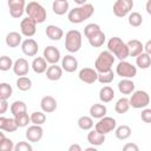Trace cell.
<instances>
[{
    "instance_id": "obj_1",
    "label": "cell",
    "mask_w": 151,
    "mask_h": 151,
    "mask_svg": "<svg viewBox=\"0 0 151 151\" xmlns=\"http://www.w3.org/2000/svg\"><path fill=\"white\" fill-rule=\"evenodd\" d=\"M94 13V7L92 4H84L80 5L78 7L72 8L68 14H67V19L72 24H81L85 20L90 19Z\"/></svg>"
},
{
    "instance_id": "obj_2",
    "label": "cell",
    "mask_w": 151,
    "mask_h": 151,
    "mask_svg": "<svg viewBox=\"0 0 151 151\" xmlns=\"http://www.w3.org/2000/svg\"><path fill=\"white\" fill-rule=\"evenodd\" d=\"M107 50L119 60H125L129 55V46L119 37H112L107 41Z\"/></svg>"
},
{
    "instance_id": "obj_3",
    "label": "cell",
    "mask_w": 151,
    "mask_h": 151,
    "mask_svg": "<svg viewBox=\"0 0 151 151\" xmlns=\"http://www.w3.org/2000/svg\"><path fill=\"white\" fill-rule=\"evenodd\" d=\"M114 59H116V57L109 50L101 51L94 61V68L98 71V73L109 72L112 70V66L114 64Z\"/></svg>"
},
{
    "instance_id": "obj_4",
    "label": "cell",
    "mask_w": 151,
    "mask_h": 151,
    "mask_svg": "<svg viewBox=\"0 0 151 151\" xmlns=\"http://www.w3.org/2000/svg\"><path fill=\"white\" fill-rule=\"evenodd\" d=\"M26 14L31 19H33L37 24H42L47 18V12L45 7L38 1H31L26 5Z\"/></svg>"
},
{
    "instance_id": "obj_5",
    "label": "cell",
    "mask_w": 151,
    "mask_h": 151,
    "mask_svg": "<svg viewBox=\"0 0 151 151\" xmlns=\"http://www.w3.org/2000/svg\"><path fill=\"white\" fill-rule=\"evenodd\" d=\"M83 44L81 33L78 29H71L65 35V48L70 53H76L80 50Z\"/></svg>"
},
{
    "instance_id": "obj_6",
    "label": "cell",
    "mask_w": 151,
    "mask_h": 151,
    "mask_svg": "<svg viewBox=\"0 0 151 151\" xmlns=\"http://www.w3.org/2000/svg\"><path fill=\"white\" fill-rule=\"evenodd\" d=\"M150 103V96L146 91L137 90L130 97V105L133 109H144Z\"/></svg>"
},
{
    "instance_id": "obj_7",
    "label": "cell",
    "mask_w": 151,
    "mask_h": 151,
    "mask_svg": "<svg viewBox=\"0 0 151 151\" xmlns=\"http://www.w3.org/2000/svg\"><path fill=\"white\" fill-rule=\"evenodd\" d=\"M116 73L117 76L122 78H130L132 79L133 77L137 76V66L132 65L131 63L126 60H120L118 65L116 66Z\"/></svg>"
},
{
    "instance_id": "obj_8",
    "label": "cell",
    "mask_w": 151,
    "mask_h": 151,
    "mask_svg": "<svg viewBox=\"0 0 151 151\" xmlns=\"http://www.w3.org/2000/svg\"><path fill=\"white\" fill-rule=\"evenodd\" d=\"M133 8V0H116L113 4V14L117 18H124L131 13Z\"/></svg>"
},
{
    "instance_id": "obj_9",
    "label": "cell",
    "mask_w": 151,
    "mask_h": 151,
    "mask_svg": "<svg viewBox=\"0 0 151 151\" xmlns=\"http://www.w3.org/2000/svg\"><path fill=\"white\" fill-rule=\"evenodd\" d=\"M116 127H117V122H116V119L112 118V117H107V116L100 118V119L98 120V123H96V125H94V129H96L98 132L103 133V134H107V133L114 131Z\"/></svg>"
},
{
    "instance_id": "obj_10",
    "label": "cell",
    "mask_w": 151,
    "mask_h": 151,
    "mask_svg": "<svg viewBox=\"0 0 151 151\" xmlns=\"http://www.w3.org/2000/svg\"><path fill=\"white\" fill-rule=\"evenodd\" d=\"M9 15L14 19H19L22 17L26 11V1L25 0H7Z\"/></svg>"
},
{
    "instance_id": "obj_11",
    "label": "cell",
    "mask_w": 151,
    "mask_h": 151,
    "mask_svg": "<svg viewBox=\"0 0 151 151\" xmlns=\"http://www.w3.org/2000/svg\"><path fill=\"white\" fill-rule=\"evenodd\" d=\"M20 31H21L22 35H25L27 38H31L37 32V22L33 19H31L29 17L24 18L20 21Z\"/></svg>"
},
{
    "instance_id": "obj_12",
    "label": "cell",
    "mask_w": 151,
    "mask_h": 151,
    "mask_svg": "<svg viewBox=\"0 0 151 151\" xmlns=\"http://www.w3.org/2000/svg\"><path fill=\"white\" fill-rule=\"evenodd\" d=\"M79 79L85 84H93L98 80V71L91 67H84L78 73Z\"/></svg>"
},
{
    "instance_id": "obj_13",
    "label": "cell",
    "mask_w": 151,
    "mask_h": 151,
    "mask_svg": "<svg viewBox=\"0 0 151 151\" xmlns=\"http://www.w3.org/2000/svg\"><path fill=\"white\" fill-rule=\"evenodd\" d=\"M44 136V130L41 127V125H31L28 126V129L26 130V138L28 142L31 143H38L41 140Z\"/></svg>"
},
{
    "instance_id": "obj_14",
    "label": "cell",
    "mask_w": 151,
    "mask_h": 151,
    "mask_svg": "<svg viewBox=\"0 0 151 151\" xmlns=\"http://www.w3.org/2000/svg\"><path fill=\"white\" fill-rule=\"evenodd\" d=\"M42 57L46 59V61L48 64H58L61 59V54L60 51L55 47V46H47L44 48V53Z\"/></svg>"
},
{
    "instance_id": "obj_15",
    "label": "cell",
    "mask_w": 151,
    "mask_h": 151,
    "mask_svg": "<svg viewBox=\"0 0 151 151\" xmlns=\"http://www.w3.org/2000/svg\"><path fill=\"white\" fill-rule=\"evenodd\" d=\"M38 50H39L38 42L34 39H32V38H27V39H25L21 42V51L27 57H34V55H37Z\"/></svg>"
},
{
    "instance_id": "obj_16",
    "label": "cell",
    "mask_w": 151,
    "mask_h": 151,
    "mask_svg": "<svg viewBox=\"0 0 151 151\" xmlns=\"http://www.w3.org/2000/svg\"><path fill=\"white\" fill-rule=\"evenodd\" d=\"M61 67L65 72L72 73L78 68V60L72 54H66L61 59Z\"/></svg>"
},
{
    "instance_id": "obj_17",
    "label": "cell",
    "mask_w": 151,
    "mask_h": 151,
    "mask_svg": "<svg viewBox=\"0 0 151 151\" xmlns=\"http://www.w3.org/2000/svg\"><path fill=\"white\" fill-rule=\"evenodd\" d=\"M28 70H29V64L25 58H19L14 61L13 72L15 76H18V77L26 76L28 73Z\"/></svg>"
},
{
    "instance_id": "obj_18",
    "label": "cell",
    "mask_w": 151,
    "mask_h": 151,
    "mask_svg": "<svg viewBox=\"0 0 151 151\" xmlns=\"http://www.w3.org/2000/svg\"><path fill=\"white\" fill-rule=\"evenodd\" d=\"M40 107L45 113H52L57 110V100L52 96H45L40 100Z\"/></svg>"
},
{
    "instance_id": "obj_19",
    "label": "cell",
    "mask_w": 151,
    "mask_h": 151,
    "mask_svg": "<svg viewBox=\"0 0 151 151\" xmlns=\"http://www.w3.org/2000/svg\"><path fill=\"white\" fill-rule=\"evenodd\" d=\"M18 124L15 118H6L4 116L0 117V130L5 132H15L18 130Z\"/></svg>"
},
{
    "instance_id": "obj_20",
    "label": "cell",
    "mask_w": 151,
    "mask_h": 151,
    "mask_svg": "<svg viewBox=\"0 0 151 151\" xmlns=\"http://www.w3.org/2000/svg\"><path fill=\"white\" fill-rule=\"evenodd\" d=\"M45 33L47 38L53 41H59L64 37V31L59 26H55V25H48L45 29Z\"/></svg>"
},
{
    "instance_id": "obj_21",
    "label": "cell",
    "mask_w": 151,
    "mask_h": 151,
    "mask_svg": "<svg viewBox=\"0 0 151 151\" xmlns=\"http://www.w3.org/2000/svg\"><path fill=\"white\" fill-rule=\"evenodd\" d=\"M63 71L64 70L61 66H58V64H52L46 71V77L51 81H57L63 77Z\"/></svg>"
},
{
    "instance_id": "obj_22",
    "label": "cell",
    "mask_w": 151,
    "mask_h": 151,
    "mask_svg": "<svg viewBox=\"0 0 151 151\" xmlns=\"http://www.w3.org/2000/svg\"><path fill=\"white\" fill-rule=\"evenodd\" d=\"M134 83L130 78H123L118 83V90L122 94H132L134 92Z\"/></svg>"
},
{
    "instance_id": "obj_23",
    "label": "cell",
    "mask_w": 151,
    "mask_h": 151,
    "mask_svg": "<svg viewBox=\"0 0 151 151\" xmlns=\"http://www.w3.org/2000/svg\"><path fill=\"white\" fill-rule=\"evenodd\" d=\"M31 67L32 70L38 73V74H41V73H46L47 71V61L44 57H35L31 64Z\"/></svg>"
},
{
    "instance_id": "obj_24",
    "label": "cell",
    "mask_w": 151,
    "mask_h": 151,
    "mask_svg": "<svg viewBox=\"0 0 151 151\" xmlns=\"http://www.w3.org/2000/svg\"><path fill=\"white\" fill-rule=\"evenodd\" d=\"M87 142L93 146H100L105 142V134L98 132L96 129L90 130V132L87 133Z\"/></svg>"
},
{
    "instance_id": "obj_25",
    "label": "cell",
    "mask_w": 151,
    "mask_h": 151,
    "mask_svg": "<svg viewBox=\"0 0 151 151\" xmlns=\"http://www.w3.org/2000/svg\"><path fill=\"white\" fill-rule=\"evenodd\" d=\"M107 113V107L104 104H93L90 107V116L94 119H100Z\"/></svg>"
},
{
    "instance_id": "obj_26",
    "label": "cell",
    "mask_w": 151,
    "mask_h": 151,
    "mask_svg": "<svg viewBox=\"0 0 151 151\" xmlns=\"http://www.w3.org/2000/svg\"><path fill=\"white\" fill-rule=\"evenodd\" d=\"M126 44L129 46V52H130L131 57H137L138 54L144 52V45L138 39H132V40L127 41Z\"/></svg>"
},
{
    "instance_id": "obj_27",
    "label": "cell",
    "mask_w": 151,
    "mask_h": 151,
    "mask_svg": "<svg viewBox=\"0 0 151 151\" xmlns=\"http://www.w3.org/2000/svg\"><path fill=\"white\" fill-rule=\"evenodd\" d=\"M6 45L14 48V47H18L19 45H21L22 42V38H21V34L19 32H9L7 35H6Z\"/></svg>"
},
{
    "instance_id": "obj_28",
    "label": "cell",
    "mask_w": 151,
    "mask_h": 151,
    "mask_svg": "<svg viewBox=\"0 0 151 151\" xmlns=\"http://www.w3.org/2000/svg\"><path fill=\"white\" fill-rule=\"evenodd\" d=\"M114 96H116L114 94V91H113V88L111 86H104L99 91V100L101 103H104V104L112 101L113 98H114Z\"/></svg>"
},
{
    "instance_id": "obj_29",
    "label": "cell",
    "mask_w": 151,
    "mask_h": 151,
    "mask_svg": "<svg viewBox=\"0 0 151 151\" xmlns=\"http://www.w3.org/2000/svg\"><path fill=\"white\" fill-rule=\"evenodd\" d=\"M136 65L142 70H146L151 66V55L146 52H142L136 57Z\"/></svg>"
},
{
    "instance_id": "obj_30",
    "label": "cell",
    "mask_w": 151,
    "mask_h": 151,
    "mask_svg": "<svg viewBox=\"0 0 151 151\" xmlns=\"http://www.w3.org/2000/svg\"><path fill=\"white\" fill-rule=\"evenodd\" d=\"M68 1H61V0H54L53 4H52V9H53V13L57 14V15H64L66 14V12L68 11Z\"/></svg>"
},
{
    "instance_id": "obj_31",
    "label": "cell",
    "mask_w": 151,
    "mask_h": 151,
    "mask_svg": "<svg viewBox=\"0 0 151 151\" xmlns=\"http://www.w3.org/2000/svg\"><path fill=\"white\" fill-rule=\"evenodd\" d=\"M131 107L130 105V99L125 98V97H122L117 100L116 105H114V111L118 113V114H124L129 111V109Z\"/></svg>"
},
{
    "instance_id": "obj_32",
    "label": "cell",
    "mask_w": 151,
    "mask_h": 151,
    "mask_svg": "<svg viewBox=\"0 0 151 151\" xmlns=\"http://www.w3.org/2000/svg\"><path fill=\"white\" fill-rule=\"evenodd\" d=\"M131 132L132 131L129 125H120V126L116 127V130H114V134L119 140H126L127 138H130Z\"/></svg>"
},
{
    "instance_id": "obj_33",
    "label": "cell",
    "mask_w": 151,
    "mask_h": 151,
    "mask_svg": "<svg viewBox=\"0 0 151 151\" xmlns=\"http://www.w3.org/2000/svg\"><path fill=\"white\" fill-rule=\"evenodd\" d=\"M105 39H106V35L103 31H99L98 33H96L94 35H92L91 38H88V42L92 47H100L104 45L105 42Z\"/></svg>"
},
{
    "instance_id": "obj_34",
    "label": "cell",
    "mask_w": 151,
    "mask_h": 151,
    "mask_svg": "<svg viewBox=\"0 0 151 151\" xmlns=\"http://www.w3.org/2000/svg\"><path fill=\"white\" fill-rule=\"evenodd\" d=\"M79 129L84 130V131H90L93 126H94V123H93V118L91 116H81L78 122H77Z\"/></svg>"
},
{
    "instance_id": "obj_35",
    "label": "cell",
    "mask_w": 151,
    "mask_h": 151,
    "mask_svg": "<svg viewBox=\"0 0 151 151\" xmlns=\"http://www.w3.org/2000/svg\"><path fill=\"white\" fill-rule=\"evenodd\" d=\"M9 110H11V113L13 114V117H15V116H18L20 113L27 112V106H26L25 101H22V100H15V101L12 103Z\"/></svg>"
},
{
    "instance_id": "obj_36",
    "label": "cell",
    "mask_w": 151,
    "mask_h": 151,
    "mask_svg": "<svg viewBox=\"0 0 151 151\" xmlns=\"http://www.w3.org/2000/svg\"><path fill=\"white\" fill-rule=\"evenodd\" d=\"M14 143L12 139L5 137L4 132H0V150L1 151H13L14 150Z\"/></svg>"
},
{
    "instance_id": "obj_37",
    "label": "cell",
    "mask_w": 151,
    "mask_h": 151,
    "mask_svg": "<svg viewBox=\"0 0 151 151\" xmlns=\"http://www.w3.org/2000/svg\"><path fill=\"white\" fill-rule=\"evenodd\" d=\"M17 87L20 90V91H28L31 90L32 87V80L26 77V76H22V77H19L17 79Z\"/></svg>"
},
{
    "instance_id": "obj_38",
    "label": "cell",
    "mask_w": 151,
    "mask_h": 151,
    "mask_svg": "<svg viewBox=\"0 0 151 151\" xmlns=\"http://www.w3.org/2000/svg\"><path fill=\"white\" fill-rule=\"evenodd\" d=\"M127 21H129V25L130 26H132V27H139L143 24V17L138 12H131L129 14Z\"/></svg>"
},
{
    "instance_id": "obj_39",
    "label": "cell",
    "mask_w": 151,
    "mask_h": 151,
    "mask_svg": "<svg viewBox=\"0 0 151 151\" xmlns=\"http://www.w3.org/2000/svg\"><path fill=\"white\" fill-rule=\"evenodd\" d=\"M13 94V88L7 83L0 84V100H7Z\"/></svg>"
},
{
    "instance_id": "obj_40",
    "label": "cell",
    "mask_w": 151,
    "mask_h": 151,
    "mask_svg": "<svg viewBox=\"0 0 151 151\" xmlns=\"http://www.w3.org/2000/svg\"><path fill=\"white\" fill-rule=\"evenodd\" d=\"M46 122V114L44 111H35L31 113V123L35 125H42Z\"/></svg>"
},
{
    "instance_id": "obj_41",
    "label": "cell",
    "mask_w": 151,
    "mask_h": 151,
    "mask_svg": "<svg viewBox=\"0 0 151 151\" xmlns=\"http://www.w3.org/2000/svg\"><path fill=\"white\" fill-rule=\"evenodd\" d=\"M99 31H101L100 26H99L98 24L91 22V24H87V25L85 26V28H84V34H85V37L88 39V38H91L92 35H94L96 33H98Z\"/></svg>"
},
{
    "instance_id": "obj_42",
    "label": "cell",
    "mask_w": 151,
    "mask_h": 151,
    "mask_svg": "<svg viewBox=\"0 0 151 151\" xmlns=\"http://www.w3.org/2000/svg\"><path fill=\"white\" fill-rule=\"evenodd\" d=\"M15 120H17V124L19 127H26L28 126V124L31 123V116H28L27 112H24V113H20L18 116L14 117Z\"/></svg>"
},
{
    "instance_id": "obj_43",
    "label": "cell",
    "mask_w": 151,
    "mask_h": 151,
    "mask_svg": "<svg viewBox=\"0 0 151 151\" xmlns=\"http://www.w3.org/2000/svg\"><path fill=\"white\" fill-rule=\"evenodd\" d=\"M114 79V73L113 71H109V72H104V73H98V81L100 84H110L112 83Z\"/></svg>"
},
{
    "instance_id": "obj_44",
    "label": "cell",
    "mask_w": 151,
    "mask_h": 151,
    "mask_svg": "<svg viewBox=\"0 0 151 151\" xmlns=\"http://www.w3.org/2000/svg\"><path fill=\"white\" fill-rule=\"evenodd\" d=\"M13 65H14V61L12 60L11 57H7V55H2L0 58V70L1 71H8L9 68H13Z\"/></svg>"
},
{
    "instance_id": "obj_45",
    "label": "cell",
    "mask_w": 151,
    "mask_h": 151,
    "mask_svg": "<svg viewBox=\"0 0 151 151\" xmlns=\"http://www.w3.org/2000/svg\"><path fill=\"white\" fill-rule=\"evenodd\" d=\"M31 143V142H29ZM27 142H19L14 146V151H32L33 146Z\"/></svg>"
},
{
    "instance_id": "obj_46",
    "label": "cell",
    "mask_w": 151,
    "mask_h": 151,
    "mask_svg": "<svg viewBox=\"0 0 151 151\" xmlns=\"http://www.w3.org/2000/svg\"><path fill=\"white\" fill-rule=\"evenodd\" d=\"M140 118L144 123H147V124H151V109H147V107H144L142 110V113H140Z\"/></svg>"
},
{
    "instance_id": "obj_47",
    "label": "cell",
    "mask_w": 151,
    "mask_h": 151,
    "mask_svg": "<svg viewBox=\"0 0 151 151\" xmlns=\"http://www.w3.org/2000/svg\"><path fill=\"white\" fill-rule=\"evenodd\" d=\"M123 150H124V151H138L139 147H138V145L134 144V143H126V144L123 146Z\"/></svg>"
},
{
    "instance_id": "obj_48",
    "label": "cell",
    "mask_w": 151,
    "mask_h": 151,
    "mask_svg": "<svg viewBox=\"0 0 151 151\" xmlns=\"http://www.w3.org/2000/svg\"><path fill=\"white\" fill-rule=\"evenodd\" d=\"M8 109L7 100H0V114H4Z\"/></svg>"
},
{
    "instance_id": "obj_49",
    "label": "cell",
    "mask_w": 151,
    "mask_h": 151,
    "mask_svg": "<svg viewBox=\"0 0 151 151\" xmlns=\"http://www.w3.org/2000/svg\"><path fill=\"white\" fill-rule=\"evenodd\" d=\"M144 52H146L147 54L151 55V39L147 40V41L144 44Z\"/></svg>"
},
{
    "instance_id": "obj_50",
    "label": "cell",
    "mask_w": 151,
    "mask_h": 151,
    "mask_svg": "<svg viewBox=\"0 0 151 151\" xmlns=\"http://www.w3.org/2000/svg\"><path fill=\"white\" fill-rule=\"evenodd\" d=\"M68 151H81V146L79 144H72L70 145Z\"/></svg>"
},
{
    "instance_id": "obj_51",
    "label": "cell",
    "mask_w": 151,
    "mask_h": 151,
    "mask_svg": "<svg viewBox=\"0 0 151 151\" xmlns=\"http://www.w3.org/2000/svg\"><path fill=\"white\" fill-rule=\"evenodd\" d=\"M145 9L149 15H151V0H147L146 4H145Z\"/></svg>"
},
{
    "instance_id": "obj_52",
    "label": "cell",
    "mask_w": 151,
    "mask_h": 151,
    "mask_svg": "<svg viewBox=\"0 0 151 151\" xmlns=\"http://www.w3.org/2000/svg\"><path fill=\"white\" fill-rule=\"evenodd\" d=\"M73 1H74V2L78 5V6H80V5H84V4H87V2H86L87 0H73Z\"/></svg>"
},
{
    "instance_id": "obj_53",
    "label": "cell",
    "mask_w": 151,
    "mask_h": 151,
    "mask_svg": "<svg viewBox=\"0 0 151 151\" xmlns=\"http://www.w3.org/2000/svg\"><path fill=\"white\" fill-rule=\"evenodd\" d=\"M86 151H96V146H93L92 145V147H87V149H85Z\"/></svg>"
},
{
    "instance_id": "obj_54",
    "label": "cell",
    "mask_w": 151,
    "mask_h": 151,
    "mask_svg": "<svg viewBox=\"0 0 151 151\" xmlns=\"http://www.w3.org/2000/svg\"><path fill=\"white\" fill-rule=\"evenodd\" d=\"M61 1H66V0H61Z\"/></svg>"
}]
</instances>
